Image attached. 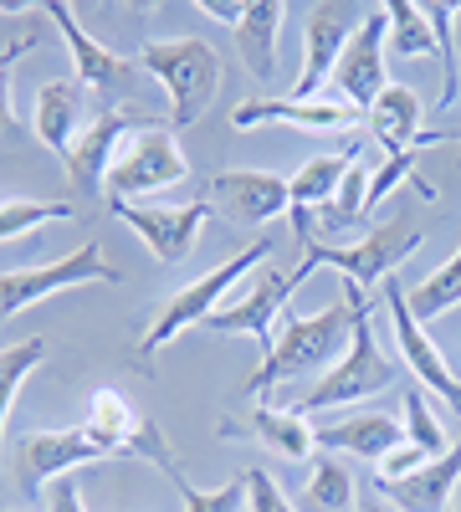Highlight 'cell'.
<instances>
[{"instance_id":"24","label":"cell","mask_w":461,"mask_h":512,"mask_svg":"<svg viewBox=\"0 0 461 512\" xmlns=\"http://www.w3.org/2000/svg\"><path fill=\"white\" fill-rule=\"evenodd\" d=\"M400 441H405V425L380 415V410H364V415H349V420L318 425V446L323 451H349V456H359L369 466H380V456H390Z\"/></svg>"},{"instance_id":"8","label":"cell","mask_w":461,"mask_h":512,"mask_svg":"<svg viewBox=\"0 0 461 512\" xmlns=\"http://www.w3.org/2000/svg\"><path fill=\"white\" fill-rule=\"evenodd\" d=\"M190 175V164H185V149L175 139V128H144V134H134L129 144H123L118 164L108 169V180H103V195L108 205L113 200H134V195H159V190H170Z\"/></svg>"},{"instance_id":"30","label":"cell","mask_w":461,"mask_h":512,"mask_svg":"<svg viewBox=\"0 0 461 512\" xmlns=\"http://www.w3.org/2000/svg\"><path fill=\"white\" fill-rule=\"evenodd\" d=\"M303 497H308V507L344 512V507L354 502V477H349V466H344V461H333V456H318V461L308 466Z\"/></svg>"},{"instance_id":"28","label":"cell","mask_w":461,"mask_h":512,"mask_svg":"<svg viewBox=\"0 0 461 512\" xmlns=\"http://www.w3.org/2000/svg\"><path fill=\"white\" fill-rule=\"evenodd\" d=\"M47 359V338H21V344L0 349V441H6V420H11V405H16V390L26 384V374L41 369Z\"/></svg>"},{"instance_id":"7","label":"cell","mask_w":461,"mask_h":512,"mask_svg":"<svg viewBox=\"0 0 461 512\" xmlns=\"http://www.w3.org/2000/svg\"><path fill=\"white\" fill-rule=\"evenodd\" d=\"M308 277H313L308 262L292 267L287 277H282V272H262L257 282H251V292L226 297V303L205 318L200 328H205V333H246V338H257L262 359H267L272 344H277V328H282V318H287V308H292V292H298Z\"/></svg>"},{"instance_id":"5","label":"cell","mask_w":461,"mask_h":512,"mask_svg":"<svg viewBox=\"0 0 461 512\" xmlns=\"http://www.w3.org/2000/svg\"><path fill=\"white\" fill-rule=\"evenodd\" d=\"M421 241H426V236L415 231V226L390 221V226L369 231V236H359V241H349V246L313 241V246H303V262H308L313 272H318V267H333L349 287L369 292L374 282H390V272L405 267V256H410V251H421Z\"/></svg>"},{"instance_id":"2","label":"cell","mask_w":461,"mask_h":512,"mask_svg":"<svg viewBox=\"0 0 461 512\" xmlns=\"http://www.w3.org/2000/svg\"><path fill=\"white\" fill-rule=\"evenodd\" d=\"M139 67H144V72H154V77L164 82V93H170V123H175V128L200 123V113L216 103L221 77H226L221 52H216L205 36L149 41V47L139 52Z\"/></svg>"},{"instance_id":"10","label":"cell","mask_w":461,"mask_h":512,"mask_svg":"<svg viewBox=\"0 0 461 512\" xmlns=\"http://www.w3.org/2000/svg\"><path fill=\"white\" fill-rule=\"evenodd\" d=\"M82 431H88L108 456H139V461L164 466V472H180L170 441H164V431H159L154 420H144L118 390H98L93 395L88 415H82Z\"/></svg>"},{"instance_id":"38","label":"cell","mask_w":461,"mask_h":512,"mask_svg":"<svg viewBox=\"0 0 461 512\" xmlns=\"http://www.w3.org/2000/svg\"><path fill=\"white\" fill-rule=\"evenodd\" d=\"M47 512H88L77 477H57V482L47 487Z\"/></svg>"},{"instance_id":"18","label":"cell","mask_w":461,"mask_h":512,"mask_svg":"<svg viewBox=\"0 0 461 512\" xmlns=\"http://www.w3.org/2000/svg\"><path fill=\"white\" fill-rule=\"evenodd\" d=\"M41 11H47V16L57 21V31H62V41H67V52H72V72H77L82 88H98V93H123V88L134 82V72H139V67H134L129 57L108 52L103 41H98L88 26H82V21L62 6V0H47Z\"/></svg>"},{"instance_id":"32","label":"cell","mask_w":461,"mask_h":512,"mask_svg":"<svg viewBox=\"0 0 461 512\" xmlns=\"http://www.w3.org/2000/svg\"><path fill=\"white\" fill-rule=\"evenodd\" d=\"M170 482L180 487L185 512H241V502H246V472H241L236 482L216 487V492H200L195 482H185V472H170Z\"/></svg>"},{"instance_id":"20","label":"cell","mask_w":461,"mask_h":512,"mask_svg":"<svg viewBox=\"0 0 461 512\" xmlns=\"http://www.w3.org/2000/svg\"><path fill=\"white\" fill-rule=\"evenodd\" d=\"M369 134L385 144V159L410 154V149H431V144H461V134H436V128H426V108L405 82H390L380 93V103L369 108Z\"/></svg>"},{"instance_id":"37","label":"cell","mask_w":461,"mask_h":512,"mask_svg":"<svg viewBox=\"0 0 461 512\" xmlns=\"http://www.w3.org/2000/svg\"><path fill=\"white\" fill-rule=\"evenodd\" d=\"M31 47H36V36L26 31L21 41H11V47L0 52V134H6V123H11V67H16Z\"/></svg>"},{"instance_id":"11","label":"cell","mask_w":461,"mask_h":512,"mask_svg":"<svg viewBox=\"0 0 461 512\" xmlns=\"http://www.w3.org/2000/svg\"><path fill=\"white\" fill-rule=\"evenodd\" d=\"M369 11L359 6H339V0H328V6H308V31H303V72L298 82H292V93L287 98H323V88L333 82V67H339L344 47H349V36L359 31Z\"/></svg>"},{"instance_id":"33","label":"cell","mask_w":461,"mask_h":512,"mask_svg":"<svg viewBox=\"0 0 461 512\" xmlns=\"http://www.w3.org/2000/svg\"><path fill=\"white\" fill-rule=\"evenodd\" d=\"M364 195H369V175H364V159L349 169V180L339 185V195H333V205L323 210L328 226H354L364 221Z\"/></svg>"},{"instance_id":"27","label":"cell","mask_w":461,"mask_h":512,"mask_svg":"<svg viewBox=\"0 0 461 512\" xmlns=\"http://www.w3.org/2000/svg\"><path fill=\"white\" fill-rule=\"evenodd\" d=\"M405 303H410V313L415 318H446L451 308H461V246H456V256L451 262H441L426 282H415L410 292H405Z\"/></svg>"},{"instance_id":"21","label":"cell","mask_w":461,"mask_h":512,"mask_svg":"<svg viewBox=\"0 0 461 512\" xmlns=\"http://www.w3.org/2000/svg\"><path fill=\"white\" fill-rule=\"evenodd\" d=\"M374 492H385L400 512H446V502L461 492V441H451L446 456L426 461L421 472L400 482H374Z\"/></svg>"},{"instance_id":"4","label":"cell","mask_w":461,"mask_h":512,"mask_svg":"<svg viewBox=\"0 0 461 512\" xmlns=\"http://www.w3.org/2000/svg\"><path fill=\"white\" fill-rule=\"evenodd\" d=\"M395 384V359L380 349V338H374V323H369V308L354 318V338H349V354L333 364L313 390L292 405L298 415H323L333 405H354V400H369Z\"/></svg>"},{"instance_id":"39","label":"cell","mask_w":461,"mask_h":512,"mask_svg":"<svg viewBox=\"0 0 461 512\" xmlns=\"http://www.w3.org/2000/svg\"><path fill=\"white\" fill-rule=\"evenodd\" d=\"M200 11H205V16H216V21H226V26L236 31V26H241V11H246V6H231V0H200Z\"/></svg>"},{"instance_id":"6","label":"cell","mask_w":461,"mask_h":512,"mask_svg":"<svg viewBox=\"0 0 461 512\" xmlns=\"http://www.w3.org/2000/svg\"><path fill=\"white\" fill-rule=\"evenodd\" d=\"M82 282H123V272L103 256L98 241H82L72 256L62 262H47V267H26V272H0V323L47 303V297L67 292V287H82Z\"/></svg>"},{"instance_id":"13","label":"cell","mask_w":461,"mask_h":512,"mask_svg":"<svg viewBox=\"0 0 461 512\" xmlns=\"http://www.w3.org/2000/svg\"><path fill=\"white\" fill-rule=\"evenodd\" d=\"M144 128H154V118H149L139 103H123V108L98 113L93 128H82V134H77L67 180H72L77 190H88V195H103V180H108V169L118 164L123 144H129L134 134H144Z\"/></svg>"},{"instance_id":"23","label":"cell","mask_w":461,"mask_h":512,"mask_svg":"<svg viewBox=\"0 0 461 512\" xmlns=\"http://www.w3.org/2000/svg\"><path fill=\"white\" fill-rule=\"evenodd\" d=\"M282 21H287V6L282 0H251L241 11V26L231 31L236 47H241V67L251 72L267 88L277 82V41H282Z\"/></svg>"},{"instance_id":"9","label":"cell","mask_w":461,"mask_h":512,"mask_svg":"<svg viewBox=\"0 0 461 512\" xmlns=\"http://www.w3.org/2000/svg\"><path fill=\"white\" fill-rule=\"evenodd\" d=\"M113 216L129 226L159 267H175L195 251L200 231L211 226V200H185V205H139V200H113Z\"/></svg>"},{"instance_id":"15","label":"cell","mask_w":461,"mask_h":512,"mask_svg":"<svg viewBox=\"0 0 461 512\" xmlns=\"http://www.w3.org/2000/svg\"><path fill=\"white\" fill-rule=\"evenodd\" d=\"M385 308H390V323H395V344H400L405 369L421 379V390H431V395H441L451 410H461V379L451 374V364H446V354L436 349V338L426 333V323L410 313L405 287H400L395 277L385 282Z\"/></svg>"},{"instance_id":"14","label":"cell","mask_w":461,"mask_h":512,"mask_svg":"<svg viewBox=\"0 0 461 512\" xmlns=\"http://www.w3.org/2000/svg\"><path fill=\"white\" fill-rule=\"evenodd\" d=\"M93 461H108V451L82 425H72V431H31L16 456V477H21V492L36 497L57 477H77V466H93Z\"/></svg>"},{"instance_id":"35","label":"cell","mask_w":461,"mask_h":512,"mask_svg":"<svg viewBox=\"0 0 461 512\" xmlns=\"http://www.w3.org/2000/svg\"><path fill=\"white\" fill-rule=\"evenodd\" d=\"M246 507L251 512H298V507L287 502V492L262 472V466H251V472H246Z\"/></svg>"},{"instance_id":"26","label":"cell","mask_w":461,"mask_h":512,"mask_svg":"<svg viewBox=\"0 0 461 512\" xmlns=\"http://www.w3.org/2000/svg\"><path fill=\"white\" fill-rule=\"evenodd\" d=\"M385 6V21H390V52L415 62V57H436L441 52V36L426 16V6H415V0H380Z\"/></svg>"},{"instance_id":"41","label":"cell","mask_w":461,"mask_h":512,"mask_svg":"<svg viewBox=\"0 0 461 512\" xmlns=\"http://www.w3.org/2000/svg\"><path fill=\"white\" fill-rule=\"evenodd\" d=\"M451 31H456V57H461V6H456V21H451Z\"/></svg>"},{"instance_id":"34","label":"cell","mask_w":461,"mask_h":512,"mask_svg":"<svg viewBox=\"0 0 461 512\" xmlns=\"http://www.w3.org/2000/svg\"><path fill=\"white\" fill-rule=\"evenodd\" d=\"M415 159H421V149H410V154H390L380 169H374V175H369V195H364V216H369V210L380 205L395 185H405V180L415 175Z\"/></svg>"},{"instance_id":"22","label":"cell","mask_w":461,"mask_h":512,"mask_svg":"<svg viewBox=\"0 0 461 512\" xmlns=\"http://www.w3.org/2000/svg\"><path fill=\"white\" fill-rule=\"evenodd\" d=\"M77 113H82V82L77 77H52L36 88L31 123H36L41 144L62 159V169L72 164V149H77Z\"/></svg>"},{"instance_id":"42","label":"cell","mask_w":461,"mask_h":512,"mask_svg":"<svg viewBox=\"0 0 461 512\" xmlns=\"http://www.w3.org/2000/svg\"><path fill=\"white\" fill-rule=\"evenodd\" d=\"M451 512H461V492H456V507H451Z\"/></svg>"},{"instance_id":"12","label":"cell","mask_w":461,"mask_h":512,"mask_svg":"<svg viewBox=\"0 0 461 512\" xmlns=\"http://www.w3.org/2000/svg\"><path fill=\"white\" fill-rule=\"evenodd\" d=\"M385 52H390V21H385V6H369V16L359 21V31L349 36V47L333 67V93L344 103H354L359 113H369L380 103V93L390 88L385 77Z\"/></svg>"},{"instance_id":"36","label":"cell","mask_w":461,"mask_h":512,"mask_svg":"<svg viewBox=\"0 0 461 512\" xmlns=\"http://www.w3.org/2000/svg\"><path fill=\"white\" fill-rule=\"evenodd\" d=\"M426 461H436V456H426L415 441H400L390 456H380V466H374V482H400V477H410V472H421Z\"/></svg>"},{"instance_id":"3","label":"cell","mask_w":461,"mask_h":512,"mask_svg":"<svg viewBox=\"0 0 461 512\" xmlns=\"http://www.w3.org/2000/svg\"><path fill=\"white\" fill-rule=\"evenodd\" d=\"M272 256V241H257V246H246L241 256H231V262H221L216 272H205L200 282H190V287H180L170 303L159 308V318L149 323V333L139 338V359H154L164 344H175V338L185 333V328H200L205 318H211L226 297H231V287H236V277H246L251 267H262Z\"/></svg>"},{"instance_id":"25","label":"cell","mask_w":461,"mask_h":512,"mask_svg":"<svg viewBox=\"0 0 461 512\" xmlns=\"http://www.w3.org/2000/svg\"><path fill=\"white\" fill-rule=\"evenodd\" d=\"M251 436H262L287 461H313V451H318V425H308V415L282 410V405H257L251 410Z\"/></svg>"},{"instance_id":"1","label":"cell","mask_w":461,"mask_h":512,"mask_svg":"<svg viewBox=\"0 0 461 512\" xmlns=\"http://www.w3.org/2000/svg\"><path fill=\"white\" fill-rule=\"evenodd\" d=\"M364 308H369V297H364L359 287H349V282H344V303H328L323 313H308V318H303V313L287 308L272 354L257 364V374L241 384V395H246V400H262L267 390H277V384H287V379H303V374H313V369H323V364H339V359L349 354L354 318H359Z\"/></svg>"},{"instance_id":"31","label":"cell","mask_w":461,"mask_h":512,"mask_svg":"<svg viewBox=\"0 0 461 512\" xmlns=\"http://www.w3.org/2000/svg\"><path fill=\"white\" fill-rule=\"evenodd\" d=\"M405 441H415L426 456H446L451 436H446V425L436 420V410L426 405V390H405Z\"/></svg>"},{"instance_id":"29","label":"cell","mask_w":461,"mask_h":512,"mask_svg":"<svg viewBox=\"0 0 461 512\" xmlns=\"http://www.w3.org/2000/svg\"><path fill=\"white\" fill-rule=\"evenodd\" d=\"M62 221H77V210L67 200H11V205H0V241H16V236L62 226Z\"/></svg>"},{"instance_id":"17","label":"cell","mask_w":461,"mask_h":512,"mask_svg":"<svg viewBox=\"0 0 461 512\" xmlns=\"http://www.w3.org/2000/svg\"><path fill=\"white\" fill-rule=\"evenodd\" d=\"M354 164H359V149L344 144V149H333V154H313L298 175L287 180V190H292V210H287V216H292V231H298L303 246L318 241L313 216H323V210L333 205V195H339V185L349 180Z\"/></svg>"},{"instance_id":"40","label":"cell","mask_w":461,"mask_h":512,"mask_svg":"<svg viewBox=\"0 0 461 512\" xmlns=\"http://www.w3.org/2000/svg\"><path fill=\"white\" fill-rule=\"evenodd\" d=\"M354 512H400V507H395L385 492H364V497L354 502Z\"/></svg>"},{"instance_id":"19","label":"cell","mask_w":461,"mask_h":512,"mask_svg":"<svg viewBox=\"0 0 461 512\" xmlns=\"http://www.w3.org/2000/svg\"><path fill=\"white\" fill-rule=\"evenodd\" d=\"M211 195L221 200V210L236 226H267L277 216L292 210V190L282 175H267V169H221L211 180Z\"/></svg>"},{"instance_id":"16","label":"cell","mask_w":461,"mask_h":512,"mask_svg":"<svg viewBox=\"0 0 461 512\" xmlns=\"http://www.w3.org/2000/svg\"><path fill=\"white\" fill-rule=\"evenodd\" d=\"M369 113H359L344 98H257V103H236L231 123L236 128H262V123H287V128H303V134H344V128H359Z\"/></svg>"}]
</instances>
